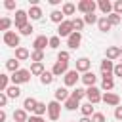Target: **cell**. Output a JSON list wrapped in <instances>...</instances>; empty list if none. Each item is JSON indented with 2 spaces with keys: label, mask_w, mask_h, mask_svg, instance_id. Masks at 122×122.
<instances>
[{
  "label": "cell",
  "mask_w": 122,
  "mask_h": 122,
  "mask_svg": "<svg viewBox=\"0 0 122 122\" xmlns=\"http://www.w3.org/2000/svg\"><path fill=\"white\" fill-rule=\"evenodd\" d=\"M69 59H71V51H69V50H61V51L57 53V61L69 63Z\"/></svg>",
  "instance_id": "39"
},
{
  "label": "cell",
  "mask_w": 122,
  "mask_h": 122,
  "mask_svg": "<svg viewBox=\"0 0 122 122\" xmlns=\"http://www.w3.org/2000/svg\"><path fill=\"white\" fill-rule=\"evenodd\" d=\"M32 30H34V27H32L30 23H27V25H25V27H23L19 32H21L23 36H30V34H32Z\"/></svg>",
  "instance_id": "42"
},
{
  "label": "cell",
  "mask_w": 122,
  "mask_h": 122,
  "mask_svg": "<svg viewBox=\"0 0 122 122\" xmlns=\"http://www.w3.org/2000/svg\"><path fill=\"white\" fill-rule=\"evenodd\" d=\"M29 71H30V74H34V76H40V74H42L46 69H44V63H32Z\"/></svg>",
  "instance_id": "30"
},
{
  "label": "cell",
  "mask_w": 122,
  "mask_h": 122,
  "mask_svg": "<svg viewBox=\"0 0 122 122\" xmlns=\"http://www.w3.org/2000/svg\"><path fill=\"white\" fill-rule=\"evenodd\" d=\"M80 80H82V84H84V86L92 88V86H95V82H97V76H95L92 71H88V72H84V74L80 76Z\"/></svg>",
  "instance_id": "14"
},
{
  "label": "cell",
  "mask_w": 122,
  "mask_h": 122,
  "mask_svg": "<svg viewBox=\"0 0 122 122\" xmlns=\"http://www.w3.org/2000/svg\"><path fill=\"white\" fill-rule=\"evenodd\" d=\"M59 114H61V103L55 101V99L50 101L48 103V116H50V120H57Z\"/></svg>",
  "instance_id": "8"
},
{
  "label": "cell",
  "mask_w": 122,
  "mask_h": 122,
  "mask_svg": "<svg viewBox=\"0 0 122 122\" xmlns=\"http://www.w3.org/2000/svg\"><path fill=\"white\" fill-rule=\"evenodd\" d=\"M29 120V112L25 109H15L13 111V122H27Z\"/></svg>",
  "instance_id": "22"
},
{
  "label": "cell",
  "mask_w": 122,
  "mask_h": 122,
  "mask_svg": "<svg viewBox=\"0 0 122 122\" xmlns=\"http://www.w3.org/2000/svg\"><path fill=\"white\" fill-rule=\"evenodd\" d=\"M61 11H63V15H74L76 6H74L72 2H65V4L61 6Z\"/></svg>",
  "instance_id": "28"
},
{
  "label": "cell",
  "mask_w": 122,
  "mask_h": 122,
  "mask_svg": "<svg viewBox=\"0 0 122 122\" xmlns=\"http://www.w3.org/2000/svg\"><path fill=\"white\" fill-rule=\"evenodd\" d=\"M120 55H122V48H120Z\"/></svg>",
  "instance_id": "53"
},
{
  "label": "cell",
  "mask_w": 122,
  "mask_h": 122,
  "mask_svg": "<svg viewBox=\"0 0 122 122\" xmlns=\"http://www.w3.org/2000/svg\"><path fill=\"white\" fill-rule=\"evenodd\" d=\"M11 25H13V21H11L10 17H0V30H4V32H8Z\"/></svg>",
  "instance_id": "33"
},
{
  "label": "cell",
  "mask_w": 122,
  "mask_h": 122,
  "mask_svg": "<svg viewBox=\"0 0 122 122\" xmlns=\"http://www.w3.org/2000/svg\"><path fill=\"white\" fill-rule=\"evenodd\" d=\"M4 44L10 48H19V34L15 30H8L4 32Z\"/></svg>",
  "instance_id": "7"
},
{
  "label": "cell",
  "mask_w": 122,
  "mask_h": 122,
  "mask_svg": "<svg viewBox=\"0 0 122 122\" xmlns=\"http://www.w3.org/2000/svg\"><path fill=\"white\" fill-rule=\"evenodd\" d=\"M97 29H99L101 32H109V30L112 29V25L109 23V19H107L105 15H101V17L97 19Z\"/></svg>",
  "instance_id": "20"
},
{
  "label": "cell",
  "mask_w": 122,
  "mask_h": 122,
  "mask_svg": "<svg viewBox=\"0 0 122 122\" xmlns=\"http://www.w3.org/2000/svg\"><path fill=\"white\" fill-rule=\"evenodd\" d=\"M80 112H82V116H92L95 111H93V105L92 103H84V105H80Z\"/></svg>",
  "instance_id": "31"
},
{
  "label": "cell",
  "mask_w": 122,
  "mask_h": 122,
  "mask_svg": "<svg viewBox=\"0 0 122 122\" xmlns=\"http://www.w3.org/2000/svg\"><path fill=\"white\" fill-rule=\"evenodd\" d=\"M71 122H76V120H71Z\"/></svg>",
  "instance_id": "54"
},
{
  "label": "cell",
  "mask_w": 122,
  "mask_h": 122,
  "mask_svg": "<svg viewBox=\"0 0 122 122\" xmlns=\"http://www.w3.org/2000/svg\"><path fill=\"white\" fill-rule=\"evenodd\" d=\"M86 97H88V103H92V105H97V103L101 101V97H103V93H101V88H97V86L86 88Z\"/></svg>",
  "instance_id": "2"
},
{
  "label": "cell",
  "mask_w": 122,
  "mask_h": 122,
  "mask_svg": "<svg viewBox=\"0 0 122 122\" xmlns=\"http://www.w3.org/2000/svg\"><path fill=\"white\" fill-rule=\"evenodd\" d=\"M6 105H8V95H6V92H0V109Z\"/></svg>",
  "instance_id": "46"
},
{
  "label": "cell",
  "mask_w": 122,
  "mask_h": 122,
  "mask_svg": "<svg viewBox=\"0 0 122 122\" xmlns=\"http://www.w3.org/2000/svg\"><path fill=\"white\" fill-rule=\"evenodd\" d=\"M78 122H92V118H88V116H82Z\"/></svg>",
  "instance_id": "52"
},
{
  "label": "cell",
  "mask_w": 122,
  "mask_h": 122,
  "mask_svg": "<svg viewBox=\"0 0 122 122\" xmlns=\"http://www.w3.org/2000/svg\"><path fill=\"white\" fill-rule=\"evenodd\" d=\"M53 80H55V76L51 74V71H44V72L40 74V82H42L44 86H50Z\"/></svg>",
  "instance_id": "26"
},
{
  "label": "cell",
  "mask_w": 122,
  "mask_h": 122,
  "mask_svg": "<svg viewBox=\"0 0 122 122\" xmlns=\"http://www.w3.org/2000/svg\"><path fill=\"white\" fill-rule=\"evenodd\" d=\"M36 99L34 97H27L25 101H23V109L27 111V112H34V109H36Z\"/></svg>",
  "instance_id": "23"
},
{
  "label": "cell",
  "mask_w": 122,
  "mask_h": 122,
  "mask_svg": "<svg viewBox=\"0 0 122 122\" xmlns=\"http://www.w3.org/2000/svg\"><path fill=\"white\" fill-rule=\"evenodd\" d=\"M112 11L118 13V15H122V0H116V2L112 4Z\"/></svg>",
  "instance_id": "44"
},
{
  "label": "cell",
  "mask_w": 122,
  "mask_h": 122,
  "mask_svg": "<svg viewBox=\"0 0 122 122\" xmlns=\"http://www.w3.org/2000/svg\"><path fill=\"white\" fill-rule=\"evenodd\" d=\"M8 86H10V76L4 74V72H0V92H6Z\"/></svg>",
  "instance_id": "36"
},
{
  "label": "cell",
  "mask_w": 122,
  "mask_h": 122,
  "mask_svg": "<svg viewBox=\"0 0 122 122\" xmlns=\"http://www.w3.org/2000/svg\"><path fill=\"white\" fill-rule=\"evenodd\" d=\"M30 61H32V63H42V61H44V51H36V50H32V53H30Z\"/></svg>",
  "instance_id": "37"
},
{
  "label": "cell",
  "mask_w": 122,
  "mask_h": 122,
  "mask_svg": "<svg viewBox=\"0 0 122 122\" xmlns=\"http://www.w3.org/2000/svg\"><path fill=\"white\" fill-rule=\"evenodd\" d=\"M6 69H8V71L13 74V72H17L21 67H19V61H17L15 57H11V59H8V61H6Z\"/></svg>",
  "instance_id": "25"
},
{
  "label": "cell",
  "mask_w": 122,
  "mask_h": 122,
  "mask_svg": "<svg viewBox=\"0 0 122 122\" xmlns=\"http://www.w3.org/2000/svg\"><path fill=\"white\" fill-rule=\"evenodd\" d=\"M72 32H74V29H72L71 19H65V21L57 27V36H59V38H69Z\"/></svg>",
  "instance_id": "4"
},
{
  "label": "cell",
  "mask_w": 122,
  "mask_h": 122,
  "mask_svg": "<svg viewBox=\"0 0 122 122\" xmlns=\"http://www.w3.org/2000/svg\"><path fill=\"white\" fill-rule=\"evenodd\" d=\"M6 118H8L6 111H4V109H0V122H6Z\"/></svg>",
  "instance_id": "50"
},
{
  "label": "cell",
  "mask_w": 122,
  "mask_h": 122,
  "mask_svg": "<svg viewBox=\"0 0 122 122\" xmlns=\"http://www.w3.org/2000/svg\"><path fill=\"white\" fill-rule=\"evenodd\" d=\"M30 80V71L29 69H19L17 72H13L10 76V82L15 84V86H21V84H27Z\"/></svg>",
  "instance_id": "1"
},
{
  "label": "cell",
  "mask_w": 122,
  "mask_h": 122,
  "mask_svg": "<svg viewBox=\"0 0 122 122\" xmlns=\"http://www.w3.org/2000/svg\"><path fill=\"white\" fill-rule=\"evenodd\" d=\"M107 19H109V23H111L112 27L122 23V15H118V13H114V11H112V13H109V15H107Z\"/></svg>",
  "instance_id": "34"
},
{
  "label": "cell",
  "mask_w": 122,
  "mask_h": 122,
  "mask_svg": "<svg viewBox=\"0 0 122 122\" xmlns=\"http://www.w3.org/2000/svg\"><path fill=\"white\" fill-rule=\"evenodd\" d=\"M95 8H97V4H95L93 0H80V2L76 4V10L82 11L84 15H88V13H95Z\"/></svg>",
  "instance_id": "3"
},
{
  "label": "cell",
  "mask_w": 122,
  "mask_h": 122,
  "mask_svg": "<svg viewBox=\"0 0 122 122\" xmlns=\"http://www.w3.org/2000/svg\"><path fill=\"white\" fill-rule=\"evenodd\" d=\"M48 42H50V38H48L46 34H40V36H36V38H34L32 48H34L36 51H44V50H46V46H48Z\"/></svg>",
  "instance_id": "12"
},
{
  "label": "cell",
  "mask_w": 122,
  "mask_h": 122,
  "mask_svg": "<svg viewBox=\"0 0 122 122\" xmlns=\"http://www.w3.org/2000/svg\"><path fill=\"white\" fill-rule=\"evenodd\" d=\"M71 23H72V29H74V32H80L82 29H84V19L82 17H74V19H71Z\"/></svg>",
  "instance_id": "32"
},
{
  "label": "cell",
  "mask_w": 122,
  "mask_h": 122,
  "mask_svg": "<svg viewBox=\"0 0 122 122\" xmlns=\"http://www.w3.org/2000/svg\"><path fill=\"white\" fill-rule=\"evenodd\" d=\"M78 80H80V72L76 71V69H69V72L63 76V82H65V88H72V86H76L78 84Z\"/></svg>",
  "instance_id": "5"
},
{
  "label": "cell",
  "mask_w": 122,
  "mask_h": 122,
  "mask_svg": "<svg viewBox=\"0 0 122 122\" xmlns=\"http://www.w3.org/2000/svg\"><path fill=\"white\" fill-rule=\"evenodd\" d=\"M4 8L6 10H15V0H6L4 2Z\"/></svg>",
  "instance_id": "48"
},
{
  "label": "cell",
  "mask_w": 122,
  "mask_h": 122,
  "mask_svg": "<svg viewBox=\"0 0 122 122\" xmlns=\"http://www.w3.org/2000/svg\"><path fill=\"white\" fill-rule=\"evenodd\" d=\"M13 23H15V29H23L27 23H29V15H27V11L25 10H15V19H13Z\"/></svg>",
  "instance_id": "6"
},
{
  "label": "cell",
  "mask_w": 122,
  "mask_h": 122,
  "mask_svg": "<svg viewBox=\"0 0 122 122\" xmlns=\"http://www.w3.org/2000/svg\"><path fill=\"white\" fill-rule=\"evenodd\" d=\"M112 74L122 78V63H116V65H114V71H112Z\"/></svg>",
  "instance_id": "45"
},
{
  "label": "cell",
  "mask_w": 122,
  "mask_h": 122,
  "mask_svg": "<svg viewBox=\"0 0 122 122\" xmlns=\"http://www.w3.org/2000/svg\"><path fill=\"white\" fill-rule=\"evenodd\" d=\"M6 95H8V99H17L21 95V88L15 86V84H10L8 90H6Z\"/></svg>",
  "instance_id": "21"
},
{
  "label": "cell",
  "mask_w": 122,
  "mask_h": 122,
  "mask_svg": "<svg viewBox=\"0 0 122 122\" xmlns=\"http://www.w3.org/2000/svg\"><path fill=\"white\" fill-rule=\"evenodd\" d=\"M48 46L50 48H53V50H57L59 46H61V38L55 34V36H50V42H48Z\"/></svg>",
  "instance_id": "41"
},
{
  "label": "cell",
  "mask_w": 122,
  "mask_h": 122,
  "mask_svg": "<svg viewBox=\"0 0 122 122\" xmlns=\"http://www.w3.org/2000/svg\"><path fill=\"white\" fill-rule=\"evenodd\" d=\"M90 67H92V61L88 59V57H80V59H76V71L78 72H88L90 71Z\"/></svg>",
  "instance_id": "13"
},
{
  "label": "cell",
  "mask_w": 122,
  "mask_h": 122,
  "mask_svg": "<svg viewBox=\"0 0 122 122\" xmlns=\"http://www.w3.org/2000/svg\"><path fill=\"white\" fill-rule=\"evenodd\" d=\"M97 8L101 10V13L107 17L109 13H112V2H109V0H99L97 2Z\"/></svg>",
  "instance_id": "18"
},
{
  "label": "cell",
  "mask_w": 122,
  "mask_h": 122,
  "mask_svg": "<svg viewBox=\"0 0 122 122\" xmlns=\"http://www.w3.org/2000/svg\"><path fill=\"white\" fill-rule=\"evenodd\" d=\"M80 42H82V32H72V34L67 38V46H69V50H76V48H80Z\"/></svg>",
  "instance_id": "11"
},
{
  "label": "cell",
  "mask_w": 122,
  "mask_h": 122,
  "mask_svg": "<svg viewBox=\"0 0 122 122\" xmlns=\"http://www.w3.org/2000/svg\"><path fill=\"white\" fill-rule=\"evenodd\" d=\"M114 118H116L118 122L122 120V107H120V105H118V107H114Z\"/></svg>",
  "instance_id": "47"
},
{
  "label": "cell",
  "mask_w": 122,
  "mask_h": 122,
  "mask_svg": "<svg viewBox=\"0 0 122 122\" xmlns=\"http://www.w3.org/2000/svg\"><path fill=\"white\" fill-rule=\"evenodd\" d=\"M51 6H57V4H61V0H48Z\"/></svg>",
  "instance_id": "51"
},
{
  "label": "cell",
  "mask_w": 122,
  "mask_h": 122,
  "mask_svg": "<svg viewBox=\"0 0 122 122\" xmlns=\"http://www.w3.org/2000/svg\"><path fill=\"white\" fill-rule=\"evenodd\" d=\"M69 72V63H63V61H55L53 67H51V74L53 76H65Z\"/></svg>",
  "instance_id": "9"
},
{
  "label": "cell",
  "mask_w": 122,
  "mask_h": 122,
  "mask_svg": "<svg viewBox=\"0 0 122 122\" xmlns=\"http://www.w3.org/2000/svg\"><path fill=\"white\" fill-rule=\"evenodd\" d=\"M44 112H48V105L42 103V101H38V103H36V109H34V114H36V116H42Z\"/></svg>",
  "instance_id": "38"
},
{
  "label": "cell",
  "mask_w": 122,
  "mask_h": 122,
  "mask_svg": "<svg viewBox=\"0 0 122 122\" xmlns=\"http://www.w3.org/2000/svg\"><path fill=\"white\" fill-rule=\"evenodd\" d=\"M71 97L76 99V101H80L82 97H86V90H82V88H74V90L71 92Z\"/></svg>",
  "instance_id": "35"
},
{
  "label": "cell",
  "mask_w": 122,
  "mask_h": 122,
  "mask_svg": "<svg viewBox=\"0 0 122 122\" xmlns=\"http://www.w3.org/2000/svg\"><path fill=\"white\" fill-rule=\"evenodd\" d=\"M50 19H51L53 23H57V25H61V23L65 21V15H63V11H61V10H53V11L50 13Z\"/></svg>",
  "instance_id": "24"
},
{
  "label": "cell",
  "mask_w": 122,
  "mask_h": 122,
  "mask_svg": "<svg viewBox=\"0 0 122 122\" xmlns=\"http://www.w3.org/2000/svg\"><path fill=\"white\" fill-rule=\"evenodd\" d=\"M53 95H55V101H59V103L63 101V103H65V101H67V99L71 97V92H69V90H67V88L63 86V88H57Z\"/></svg>",
  "instance_id": "17"
},
{
  "label": "cell",
  "mask_w": 122,
  "mask_h": 122,
  "mask_svg": "<svg viewBox=\"0 0 122 122\" xmlns=\"http://www.w3.org/2000/svg\"><path fill=\"white\" fill-rule=\"evenodd\" d=\"M63 107H65L67 111H76V109H80V101H76V99L69 97V99L63 103Z\"/></svg>",
  "instance_id": "29"
},
{
  "label": "cell",
  "mask_w": 122,
  "mask_h": 122,
  "mask_svg": "<svg viewBox=\"0 0 122 122\" xmlns=\"http://www.w3.org/2000/svg\"><path fill=\"white\" fill-rule=\"evenodd\" d=\"M101 101H103L105 105H111V107H118V105H120V97H118L116 93H112V92H107V93H103Z\"/></svg>",
  "instance_id": "10"
},
{
  "label": "cell",
  "mask_w": 122,
  "mask_h": 122,
  "mask_svg": "<svg viewBox=\"0 0 122 122\" xmlns=\"http://www.w3.org/2000/svg\"><path fill=\"white\" fill-rule=\"evenodd\" d=\"M27 15H29L30 21H38V19H42V8L40 6H30L29 11H27Z\"/></svg>",
  "instance_id": "15"
},
{
  "label": "cell",
  "mask_w": 122,
  "mask_h": 122,
  "mask_svg": "<svg viewBox=\"0 0 122 122\" xmlns=\"http://www.w3.org/2000/svg\"><path fill=\"white\" fill-rule=\"evenodd\" d=\"M118 57H120V48H118V46H109L107 51H105V59L114 61V59H118Z\"/></svg>",
  "instance_id": "16"
},
{
  "label": "cell",
  "mask_w": 122,
  "mask_h": 122,
  "mask_svg": "<svg viewBox=\"0 0 122 122\" xmlns=\"http://www.w3.org/2000/svg\"><path fill=\"white\" fill-rule=\"evenodd\" d=\"M30 57V51L27 50V48H23V46H19V48H15V59L21 63V61H27Z\"/></svg>",
  "instance_id": "19"
},
{
  "label": "cell",
  "mask_w": 122,
  "mask_h": 122,
  "mask_svg": "<svg viewBox=\"0 0 122 122\" xmlns=\"http://www.w3.org/2000/svg\"><path fill=\"white\" fill-rule=\"evenodd\" d=\"M27 122H46V120H44V118H42V116H36V114H30V116H29V120H27Z\"/></svg>",
  "instance_id": "49"
},
{
  "label": "cell",
  "mask_w": 122,
  "mask_h": 122,
  "mask_svg": "<svg viewBox=\"0 0 122 122\" xmlns=\"http://www.w3.org/2000/svg\"><path fill=\"white\" fill-rule=\"evenodd\" d=\"M82 19H84V23H86V25H95L99 17H97L95 13H88V15H84Z\"/></svg>",
  "instance_id": "40"
},
{
  "label": "cell",
  "mask_w": 122,
  "mask_h": 122,
  "mask_svg": "<svg viewBox=\"0 0 122 122\" xmlns=\"http://www.w3.org/2000/svg\"><path fill=\"white\" fill-rule=\"evenodd\" d=\"M92 122H107V118H105L103 112H93L92 114Z\"/></svg>",
  "instance_id": "43"
},
{
  "label": "cell",
  "mask_w": 122,
  "mask_h": 122,
  "mask_svg": "<svg viewBox=\"0 0 122 122\" xmlns=\"http://www.w3.org/2000/svg\"><path fill=\"white\" fill-rule=\"evenodd\" d=\"M112 88H114V78H103L101 80V92H112Z\"/></svg>",
  "instance_id": "27"
}]
</instances>
